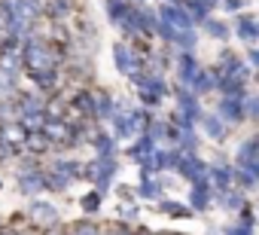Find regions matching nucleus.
Instances as JSON below:
<instances>
[{
	"label": "nucleus",
	"instance_id": "f257e3e1",
	"mask_svg": "<svg viewBox=\"0 0 259 235\" xmlns=\"http://www.w3.org/2000/svg\"><path fill=\"white\" fill-rule=\"evenodd\" d=\"M67 61H70V49L49 40L43 31L22 40V67H25V73L61 70V67H67Z\"/></svg>",
	"mask_w": 259,
	"mask_h": 235
},
{
	"label": "nucleus",
	"instance_id": "f03ea898",
	"mask_svg": "<svg viewBox=\"0 0 259 235\" xmlns=\"http://www.w3.org/2000/svg\"><path fill=\"white\" fill-rule=\"evenodd\" d=\"M119 174H122L119 156H92L82 162V180L89 186H95L104 199L113 195V183L119 180Z\"/></svg>",
	"mask_w": 259,
	"mask_h": 235
},
{
	"label": "nucleus",
	"instance_id": "7ed1b4c3",
	"mask_svg": "<svg viewBox=\"0 0 259 235\" xmlns=\"http://www.w3.org/2000/svg\"><path fill=\"white\" fill-rule=\"evenodd\" d=\"M104 16L107 22L119 31V40H138L141 37V7L132 4V0H104Z\"/></svg>",
	"mask_w": 259,
	"mask_h": 235
},
{
	"label": "nucleus",
	"instance_id": "20e7f679",
	"mask_svg": "<svg viewBox=\"0 0 259 235\" xmlns=\"http://www.w3.org/2000/svg\"><path fill=\"white\" fill-rule=\"evenodd\" d=\"M168 98H171V83H168V76H162V73L147 70L144 80L135 86V101H138L141 107H147V110H159Z\"/></svg>",
	"mask_w": 259,
	"mask_h": 235
},
{
	"label": "nucleus",
	"instance_id": "39448f33",
	"mask_svg": "<svg viewBox=\"0 0 259 235\" xmlns=\"http://www.w3.org/2000/svg\"><path fill=\"white\" fill-rule=\"evenodd\" d=\"M213 64H217V70H220L223 76H232V80H241V83H250V80H253V67L247 64L244 52H238V49H232V46H220Z\"/></svg>",
	"mask_w": 259,
	"mask_h": 235
},
{
	"label": "nucleus",
	"instance_id": "423d86ee",
	"mask_svg": "<svg viewBox=\"0 0 259 235\" xmlns=\"http://www.w3.org/2000/svg\"><path fill=\"white\" fill-rule=\"evenodd\" d=\"M25 220H28V226H34V229L43 232V229L61 223V208H58L55 202H49L46 195L28 199V205H25Z\"/></svg>",
	"mask_w": 259,
	"mask_h": 235
},
{
	"label": "nucleus",
	"instance_id": "0eeeda50",
	"mask_svg": "<svg viewBox=\"0 0 259 235\" xmlns=\"http://www.w3.org/2000/svg\"><path fill=\"white\" fill-rule=\"evenodd\" d=\"M110 58H113V67H116V73H119L122 80H128L135 70L144 67V58L135 52V46L128 43V40H116V43L110 46Z\"/></svg>",
	"mask_w": 259,
	"mask_h": 235
},
{
	"label": "nucleus",
	"instance_id": "6e6552de",
	"mask_svg": "<svg viewBox=\"0 0 259 235\" xmlns=\"http://www.w3.org/2000/svg\"><path fill=\"white\" fill-rule=\"evenodd\" d=\"M13 177H16V192L22 199L46 195V162L40 168H31V171H13Z\"/></svg>",
	"mask_w": 259,
	"mask_h": 235
},
{
	"label": "nucleus",
	"instance_id": "1a4fd4ad",
	"mask_svg": "<svg viewBox=\"0 0 259 235\" xmlns=\"http://www.w3.org/2000/svg\"><path fill=\"white\" fill-rule=\"evenodd\" d=\"M186 186H189V189H186V205L195 211V217L210 214V211H213V183H210L207 177H201V180L186 183Z\"/></svg>",
	"mask_w": 259,
	"mask_h": 235
},
{
	"label": "nucleus",
	"instance_id": "9d476101",
	"mask_svg": "<svg viewBox=\"0 0 259 235\" xmlns=\"http://www.w3.org/2000/svg\"><path fill=\"white\" fill-rule=\"evenodd\" d=\"M198 132H201L204 141H210V144H217V147H223V144L232 138V126H226V123L220 120V113H217L213 107L204 110L201 123H198Z\"/></svg>",
	"mask_w": 259,
	"mask_h": 235
},
{
	"label": "nucleus",
	"instance_id": "9b49d317",
	"mask_svg": "<svg viewBox=\"0 0 259 235\" xmlns=\"http://www.w3.org/2000/svg\"><path fill=\"white\" fill-rule=\"evenodd\" d=\"M232 22V40L244 43V46H259V19L253 13H238L229 19Z\"/></svg>",
	"mask_w": 259,
	"mask_h": 235
},
{
	"label": "nucleus",
	"instance_id": "f8f14e48",
	"mask_svg": "<svg viewBox=\"0 0 259 235\" xmlns=\"http://www.w3.org/2000/svg\"><path fill=\"white\" fill-rule=\"evenodd\" d=\"M213 110L220 113V120L232 129L244 126L247 123V113H244V98H229V95H217L213 101Z\"/></svg>",
	"mask_w": 259,
	"mask_h": 235
},
{
	"label": "nucleus",
	"instance_id": "ddd939ff",
	"mask_svg": "<svg viewBox=\"0 0 259 235\" xmlns=\"http://www.w3.org/2000/svg\"><path fill=\"white\" fill-rule=\"evenodd\" d=\"M210 168H207V180L213 183V189H223V186H235V162L220 150L213 159H207Z\"/></svg>",
	"mask_w": 259,
	"mask_h": 235
},
{
	"label": "nucleus",
	"instance_id": "4468645a",
	"mask_svg": "<svg viewBox=\"0 0 259 235\" xmlns=\"http://www.w3.org/2000/svg\"><path fill=\"white\" fill-rule=\"evenodd\" d=\"M207 168H210V162H207L201 153H183V159H180L174 177H180L183 183H195V180L207 177Z\"/></svg>",
	"mask_w": 259,
	"mask_h": 235
},
{
	"label": "nucleus",
	"instance_id": "2eb2a0df",
	"mask_svg": "<svg viewBox=\"0 0 259 235\" xmlns=\"http://www.w3.org/2000/svg\"><path fill=\"white\" fill-rule=\"evenodd\" d=\"M156 10H159V19L168 22V25L177 28V31H192V28H198L195 19H192V13H189L183 4H156Z\"/></svg>",
	"mask_w": 259,
	"mask_h": 235
},
{
	"label": "nucleus",
	"instance_id": "dca6fc26",
	"mask_svg": "<svg viewBox=\"0 0 259 235\" xmlns=\"http://www.w3.org/2000/svg\"><path fill=\"white\" fill-rule=\"evenodd\" d=\"M204 64H201V58H198V52H174V83H183V86H192V80H195V73L201 70Z\"/></svg>",
	"mask_w": 259,
	"mask_h": 235
},
{
	"label": "nucleus",
	"instance_id": "f3484780",
	"mask_svg": "<svg viewBox=\"0 0 259 235\" xmlns=\"http://www.w3.org/2000/svg\"><path fill=\"white\" fill-rule=\"evenodd\" d=\"M250 202V195L238 186H223V189H213V208H220L223 214H238L244 205Z\"/></svg>",
	"mask_w": 259,
	"mask_h": 235
},
{
	"label": "nucleus",
	"instance_id": "a211bd4d",
	"mask_svg": "<svg viewBox=\"0 0 259 235\" xmlns=\"http://www.w3.org/2000/svg\"><path fill=\"white\" fill-rule=\"evenodd\" d=\"M46 95L43 92H37L34 86L31 89H19L16 92V98H13V104H16V120L19 116H25V113H46Z\"/></svg>",
	"mask_w": 259,
	"mask_h": 235
},
{
	"label": "nucleus",
	"instance_id": "6ab92c4d",
	"mask_svg": "<svg viewBox=\"0 0 259 235\" xmlns=\"http://www.w3.org/2000/svg\"><path fill=\"white\" fill-rule=\"evenodd\" d=\"M85 147H92V156H119V150H122V144L110 135L107 126H95Z\"/></svg>",
	"mask_w": 259,
	"mask_h": 235
},
{
	"label": "nucleus",
	"instance_id": "aec40b11",
	"mask_svg": "<svg viewBox=\"0 0 259 235\" xmlns=\"http://www.w3.org/2000/svg\"><path fill=\"white\" fill-rule=\"evenodd\" d=\"M198 31H201L207 40L220 43V46H229V43H232V22H229V19H220L217 13L207 16V19L198 25Z\"/></svg>",
	"mask_w": 259,
	"mask_h": 235
},
{
	"label": "nucleus",
	"instance_id": "412c9836",
	"mask_svg": "<svg viewBox=\"0 0 259 235\" xmlns=\"http://www.w3.org/2000/svg\"><path fill=\"white\" fill-rule=\"evenodd\" d=\"M25 76H28V83H31L37 92H43V95H55V92H61V89H64V80H67L64 67H61V70H40V73H25Z\"/></svg>",
	"mask_w": 259,
	"mask_h": 235
},
{
	"label": "nucleus",
	"instance_id": "4be33fe9",
	"mask_svg": "<svg viewBox=\"0 0 259 235\" xmlns=\"http://www.w3.org/2000/svg\"><path fill=\"white\" fill-rule=\"evenodd\" d=\"M46 165L52 168V171H58V174H64L67 180H82V159L79 156H73V153H55V156H49L46 159Z\"/></svg>",
	"mask_w": 259,
	"mask_h": 235
},
{
	"label": "nucleus",
	"instance_id": "5701e85b",
	"mask_svg": "<svg viewBox=\"0 0 259 235\" xmlns=\"http://www.w3.org/2000/svg\"><path fill=\"white\" fill-rule=\"evenodd\" d=\"M217 76H220V70H217V64H204L198 73H195V80H192V92L204 101V98H210V95H217Z\"/></svg>",
	"mask_w": 259,
	"mask_h": 235
},
{
	"label": "nucleus",
	"instance_id": "b1692460",
	"mask_svg": "<svg viewBox=\"0 0 259 235\" xmlns=\"http://www.w3.org/2000/svg\"><path fill=\"white\" fill-rule=\"evenodd\" d=\"M156 150H159V144H156V141H153V138L144 132V135H138L132 144H125V150H122V153H125V159H128V162H135V165H138L141 159L153 156Z\"/></svg>",
	"mask_w": 259,
	"mask_h": 235
},
{
	"label": "nucleus",
	"instance_id": "393cba45",
	"mask_svg": "<svg viewBox=\"0 0 259 235\" xmlns=\"http://www.w3.org/2000/svg\"><path fill=\"white\" fill-rule=\"evenodd\" d=\"M156 211H159L162 217H168V220H195V211H192L186 202L171 199V195L159 199V202H156Z\"/></svg>",
	"mask_w": 259,
	"mask_h": 235
},
{
	"label": "nucleus",
	"instance_id": "a878e982",
	"mask_svg": "<svg viewBox=\"0 0 259 235\" xmlns=\"http://www.w3.org/2000/svg\"><path fill=\"white\" fill-rule=\"evenodd\" d=\"M22 76H25V70L0 64V101H13L16 98V92L22 89Z\"/></svg>",
	"mask_w": 259,
	"mask_h": 235
},
{
	"label": "nucleus",
	"instance_id": "bb28decb",
	"mask_svg": "<svg viewBox=\"0 0 259 235\" xmlns=\"http://www.w3.org/2000/svg\"><path fill=\"white\" fill-rule=\"evenodd\" d=\"M52 141H49V135L40 129V132H28V138H25V153L28 156H37V159H49L52 156Z\"/></svg>",
	"mask_w": 259,
	"mask_h": 235
},
{
	"label": "nucleus",
	"instance_id": "cd10ccee",
	"mask_svg": "<svg viewBox=\"0 0 259 235\" xmlns=\"http://www.w3.org/2000/svg\"><path fill=\"white\" fill-rule=\"evenodd\" d=\"M113 113H116V95L110 89H95V120L107 126Z\"/></svg>",
	"mask_w": 259,
	"mask_h": 235
},
{
	"label": "nucleus",
	"instance_id": "c85d7f7f",
	"mask_svg": "<svg viewBox=\"0 0 259 235\" xmlns=\"http://www.w3.org/2000/svg\"><path fill=\"white\" fill-rule=\"evenodd\" d=\"M244 159H259V129L238 141V147L232 153V162H244Z\"/></svg>",
	"mask_w": 259,
	"mask_h": 235
},
{
	"label": "nucleus",
	"instance_id": "c756f323",
	"mask_svg": "<svg viewBox=\"0 0 259 235\" xmlns=\"http://www.w3.org/2000/svg\"><path fill=\"white\" fill-rule=\"evenodd\" d=\"M101 208H104V195H101L95 186H92L89 192L79 195V211H82V217H98Z\"/></svg>",
	"mask_w": 259,
	"mask_h": 235
},
{
	"label": "nucleus",
	"instance_id": "7c9ffc66",
	"mask_svg": "<svg viewBox=\"0 0 259 235\" xmlns=\"http://www.w3.org/2000/svg\"><path fill=\"white\" fill-rule=\"evenodd\" d=\"M70 186H73V180H67L64 174H58V171H52V168L46 165V192H49V195H64Z\"/></svg>",
	"mask_w": 259,
	"mask_h": 235
},
{
	"label": "nucleus",
	"instance_id": "2f4dec72",
	"mask_svg": "<svg viewBox=\"0 0 259 235\" xmlns=\"http://www.w3.org/2000/svg\"><path fill=\"white\" fill-rule=\"evenodd\" d=\"M101 226L95 217H79L73 223H67V235H101Z\"/></svg>",
	"mask_w": 259,
	"mask_h": 235
},
{
	"label": "nucleus",
	"instance_id": "473e14b6",
	"mask_svg": "<svg viewBox=\"0 0 259 235\" xmlns=\"http://www.w3.org/2000/svg\"><path fill=\"white\" fill-rule=\"evenodd\" d=\"M147 135L159 144V147H168V116H153V123L147 126Z\"/></svg>",
	"mask_w": 259,
	"mask_h": 235
},
{
	"label": "nucleus",
	"instance_id": "72a5a7b5",
	"mask_svg": "<svg viewBox=\"0 0 259 235\" xmlns=\"http://www.w3.org/2000/svg\"><path fill=\"white\" fill-rule=\"evenodd\" d=\"M201 132L198 129H192V132H180V141L174 144L180 153H201Z\"/></svg>",
	"mask_w": 259,
	"mask_h": 235
},
{
	"label": "nucleus",
	"instance_id": "f704fd0d",
	"mask_svg": "<svg viewBox=\"0 0 259 235\" xmlns=\"http://www.w3.org/2000/svg\"><path fill=\"white\" fill-rule=\"evenodd\" d=\"M116 220H119V223H128V226H138V223H141V202L119 205V208H116Z\"/></svg>",
	"mask_w": 259,
	"mask_h": 235
},
{
	"label": "nucleus",
	"instance_id": "c9c22d12",
	"mask_svg": "<svg viewBox=\"0 0 259 235\" xmlns=\"http://www.w3.org/2000/svg\"><path fill=\"white\" fill-rule=\"evenodd\" d=\"M113 195L119 199V205H132V202H138L135 186H132V183H125V180H116V183H113Z\"/></svg>",
	"mask_w": 259,
	"mask_h": 235
},
{
	"label": "nucleus",
	"instance_id": "e433bc0d",
	"mask_svg": "<svg viewBox=\"0 0 259 235\" xmlns=\"http://www.w3.org/2000/svg\"><path fill=\"white\" fill-rule=\"evenodd\" d=\"M244 113H247V123L259 126V92L250 89V95L244 98Z\"/></svg>",
	"mask_w": 259,
	"mask_h": 235
},
{
	"label": "nucleus",
	"instance_id": "4c0bfd02",
	"mask_svg": "<svg viewBox=\"0 0 259 235\" xmlns=\"http://www.w3.org/2000/svg\"><path fill=\"white\" fill-rule=\"evenodd\" d=\"M235 220L241 223V226H250V229H256L259 226V214H256V208H253V202H247L238 214H235Z\"/></svg>",
	"mask_w": 259,
	"mask_h": 235
},
{
	"label": "nucleus",
	"instance_id": "58836bf2",
	"mask_svg": "<svg viewBox=\"0 0 259 235\" xmlns=\"http://www.w3.org/2000/svg\"><path fill=\"white\" fill-rule=\"evenodd\" d=\"M183 7L192 13V19H195V25H201L207 16H213V10H207L204 4H198V0H183Z\"/></svg>",
	"mask_w": 259,
	"mask_h": 235
},
{
	"label": "nucleus",
	"instance_id": "ea45409f",
	"mask_svg": "<svg viewBox=\"0 0 259 235\" xmlns=\"http://www.w3.org/2000/svg\"><path fill=\"white\" fill-rule=\"evenodd\" d=\"M235 186L244 189V192H256V189H259V183H256L247 171H241V168H235Z\"/></svg>",
	"mask_w": 259,
	"mask_h": 235
},
{
	"label": "nucleus",
	"instance_id": "a19ab883",
	"mask_svg": "<svg viewBox=\"0 0 259 235\" xmlns=\"http://www.w3.org/2000/svg\"><path fill=\"white\" fill-rule=\"evenodd\" d=\"M220 235H256V229L241 226L238 220H229V223H223V226H220Z\"/></svg>",
	"mask_w": 259,
	"mask_h": 235
},
{
	"label": "nucleus",
	"instance_id": "79ce46f5",
	"mask_svg": "<svg viewBox=\"0 0 259 235\" xmlns=\"http://www.w3.org/2000/svg\"><path fill=\"white\" fill-rule=\"evenodd\" d=\"M144 177H159V168H156L153 156H147V159L138 162V180H144Z\"/></svg>",
	"mask_w": 259,
	"mask_h": 235
},
{
	"label": "nucleus",
	"instance_id": "37998d69",
	"mask_svg": "<svg viewBox=\"0 0 259 235\" xmlns=\"http://www.w3.org/2000/svg\"><path fill=\"white\" fill-rule=\"evenodd\" d=\"M220 10L226 16H238V13L247 10V0H220Z\"/></svg>",
	"mask_w": 259,
	"mask_h": 235
},
{
	"label": "nucleus",
	"instance_id": "c03bdc74",
	"mask_svg": "<svg viewBox=\"0 0 259 235\" xmlns=\"http://www.w3.org/2000/svg\"><path fill=\"white\" fill-rule=\"evenodd\" d=\"M235 168H241V171H247L256 183H259V159H244V162H235Z\"/></svg>",
	"mask_w": 259,
	"mask_h": 235
},
{
	"label": "nucleus",
	"instance_id": "a18cd8bd",
	"mask_svg": "<svg viewBox=\"0 0 259 235\" xmlns=\"http://www.w3.org/2000/svg\"><path fill=\"white\" fill-rule=\"evenodd\" d=\"M153 162H156L159 174H168V147H159V150L153 153Z\"/></svg>",
	"mask_w": 259,
	"mask_h": 235
},
{
	"label": "nucleus",
	"instance_id": "49530a36",
	"mask_svg": "<svg viewBox=\"0 0 259 235\" xmlns=\"http://www.w3.org/2000/svg\"><path fill=\"white\" fill-rule=\"evenodd\" d=\"M110 235H135V226H128V223H119V220H110L107 223Z\"/></svg>",
	"mask_w": 259,
	"mask_h": 235
},
{
	"label": "nucleus",
	"instance_id": "de8ad7c7",
	"mask_svg": "<svg viewBox=\"0 0 259 235\" xmlns=\"http://www.w3.org/2000/svg\"><path fill=\"white\" fill-rule=\"evenodd\" d=\"M180 159H183V153H180L177 147H168V174H174V171H177Z\"/></svg>",
	"mask_w": 259,
	"mask_h": 235
},
{
	"label": "nucleus",
	"instance_id": "09e8293b",
	"mask_svg": "<svg viewBox=\"0 0 259 235\" xmlns=\"http://www.w3.org/2000/svg\"><path fill=\"white\" fill-rule=\"evenodd\" d=\"M244 58H247V64H250L253 70H259V46H247V49H244Z\"/></svg>",
	"mask_w": 259,
	"mask_h": 235
},
{
	"label": "nucleus",
	"instance_id": "8fccbe9b",
	"mask_svg": "<svg viewBox=\"0 0 259 235\" xmlns=\"http://www.w3.org/2000/svg\"><path fill=\"white\" fill-rule=\"evenodd\" d=\"M43 235H67V223H55V226L43 229Z\"/></svg>",
	"mask_w": 259,
	"mask_h": 235
},
{
	"label": "nucleus",
	"instance_id": "3c124183",
	"mask_svg": "<svg viewBox=\"0 0 259 235\" xmlns=\"http://www.w3.org/2000/svg\"><path fill=\"white\" fill-rule=\"evenodd\" d=\"M16 235H43V232L34 226H16Z\"/></svg>",
	"mask_w": 259,
	"mask_h": 235
},
{
	"label": "nucleus",
	"instance_id": "603ef678",
	"mask_svg": "<svg viewBox=\"0 0 259 235\" xmlns=\"http://www.w3.org/2000/svg\"><path fill=\"white\" fill-rule=\"evenodd\" d=\"M153 232H156V229H150L147 223H138V226H135V235H153Z\"/></svg>",
	"mask_w": 259,
	"mask_h": 235
},
{
	"label": "nucleus",
	"instance_id": "864d4df0",
	"mask_svg": "<svg viewBox=\"0 0 259 235\" xmlns=\"http://www.w3.org/2000/svg\"><path fill=\"white\" fill-rule=\"evenodd\" d=\"M198 4H204L207 10H220V0H198Z\"/></svg>",
	"mask_w": 259,
	"mask_h": 235
},
{
	"label": "nucleus",
	"instance_id": "5fc2aeb1",
	"mask_svg": "<svg viewBox=\"0 0 259 235\" xmlns=\"http://www.w3.org/2000/svg\"><path fill=\"white\" fill-rule=\"evenodd\" d=\"M0 235H16V226H10V223H7L4 229H0Z\"/></svg>",
	"mask_w": 259,
	"mask_h": 235
},
{
	"label": "nucleus",
	"instance_id": "6e6d98bb",
	"mask_svg": "<svg viewBox=\"0 0 259 235\" xmlns=\"http://www.w3.org/2000/svg\"><path fill=\"white\" fill-rule=\"evenodd\" d=\"M159 4H183V0H159Z\"/></svg>",
	"mask_w": 259,
	"mask_h": 235
},
{
	"label": "nucleus",
	"instance_id": "4d7b16f0",
	"mask_svg": "<svg viewBox=\"0 0 259 235\" xmlns=\"http://www.w3.org/2000/svg\"><path fill=\"white\" fill-rule=\"evenodd\" d=\"M101 235H110V229H107V223H104V226H101Z\"/></svg>",
	"mask_w": 259,
	"mask_h": 235
},
{
	"label": "nucleus",
	"instance_id": "13d9d810",
	"mask_svg": "<svg viewBox=\"0 0 259 235\" xmlns=\"http://www.w3.org/2000/svg\"><path fill=\"white\" fill-rule=\"evenodd\" d=\"M153 235H180V232H153Z\"/></svg>",
	"mask_w": 259,
	"mask_h": 235
},
{
	"label": "nucleus",
	"instance_id": "bf43d9fd",
	"mask_svg": "<svg viewBox=\"0 0 259 235\" xmlns=\"http://www.w3.org/2000/svg\"><path fill=\"white\" fill-rule=\"evenodd\" d=\"M132 4H138V7H144V4H147V0H132Z\"/></svg>",
	"mask_w": 259,
	"mask_h": 235
},
{
	"label": "nucleus",
	"instance_id": "052dcab7",
	"mask_svg": "<svg viewBox=\"0 0 259 235\" xmlns=\"http://www.w3.org/2000/svg\"><path fill=\"white\" fill-rule=\"evenodd\" d=\"M0 192H4V177H0Z\"/></svg>",
	"mask_w": 259,
	"mask_h": 235
},
{
	"label": "nucleus",
	"instance_id": "680f3d73",
	"mask_svg": "<svg viewBox=\"0 0 259 235\" xmlns=\"http://www.w3.org/2000/svg\"><path fill=\"white\" fill-rule=\"evenodd\" d=\"M4 226H7V223H4V217H0V229H4Z\"/></svg>",
	"mask_w": 259,
	"mask_h": 235
},
{
	"label": "nucleus",
	"instance_id": "e2e57ef3",
	"mask_svg": "<svg viewBox=\"0 0 259 235\" xmlns=\"http://www.w3.org/2000/svg\"><path fill=\"white\" fill-rule=\"evenodd\" d=\"M180 235H183V232H180Z\"/></svg>",
	"mask_w": 259,
	"mask_h": 235
}]
</instances>
